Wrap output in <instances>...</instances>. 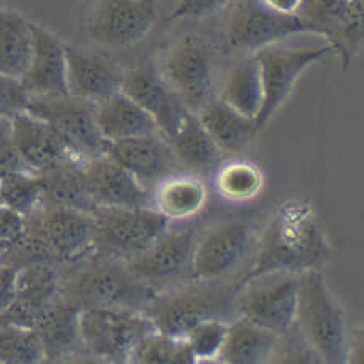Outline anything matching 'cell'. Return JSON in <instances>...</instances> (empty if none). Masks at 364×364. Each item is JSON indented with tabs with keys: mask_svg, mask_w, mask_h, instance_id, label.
<instances>
[{
	"mask_svg": "<svg viewBox=\"0 0 364 364\" xmlns=\"http://www.w3.org/2000/svg\"><path fill=\"white\" fill-rule=\"evenodd\" d=\"M93 252L129 260L171 227L153 207L138 209H97L93 213Z\"/></svg>",
	"mask_w": 364,
	"mask_h": 364,
	"instance_id": "30bf717a",
	"label": "cell"
},
{
	"mask_svg": "<svg viewBox=\"0 0 364 364\" xmlns=\"http://www.w3.org/2000/svg\"><path fill=\"white\" fill-rule=\"evenodd\" d=\"M10 244H7V242H4V241H0V259H2V257L9 252L10 250Z\"/></svg>",
	"mask_w": 364,
	"mask_h": 364,
	"instance_id": "ee69618b",
	"label": "cell"
},
{
	"mask_svg": "<svg viewBox=\"0 0 364 364\" xmlns=\"http://www.w3.org/2000/svg\"><path fill=\"white\" fill-rule=\"evenodd\" d=\"M223 154L244 151L259 134L254 119L240 114L220 98H212L198 112H194Z\"/></svg>",
	"mask_w": 364,
	"mask_h": 364,
	"instance_id": "83f0119b",
	"label": "cell"
},
{
	"mask_svg": "<svg viewBox=\"0 0 364 364\" xmlns=\"http://www.w3.org/2000/svg\"><path fill=\"white\" fill-rule=\"evenodd\" d=\"M46 361L42 343L33 328L0 321V363L36 364Z\"/></svg>",
	"mask_w": 364,
	"mask_h": 364,
	"instance_id": "e575fe53",
	"label": "cell"
},
{
	"mask_svg": "<svg viewBox=\"0 0 364 364\" xmlns=\"http://www.w3.org/2000/svg\"><path fill=\"white\" fill-rule=\"evenodd\" d=\"M223 39L231 52L254 55L297 34H313L297 15H279L259 0H230Z\"/></svg>",
	"mask_w": 364,
	"mask_h": 364,
	"instance_id": "ba28073f",
	"label": "cell"
},
{
	"mask_svg": "<svg viewBox=\"0 0 364 364\" xmlns=\"http://www.w3.org/2000/svg\"><path fill=\"white\" fill-rule=\"evenodd\" d=\"M281 337L274 332L237 316L228 324L227 338L217 363L262 364L268 363L279 347Z\"/></svg>",
	"mask_w": 364,
	"mask_h": 364,
	"instance_id": "f1b7e54d",
	"label": "cell"
},
{
	"mask_svg": "<svg viewBox=\"0 0 364 364\" xmlns=\"http://www.w3.org/2000/svg\"><path fill=\"white\" fill-rule=\"evenodd\" d=\"M60 297V267L29 263L20 268L16 296L0 321L33 328L46 310Z\"/></svg>",
	"mask_w": 364,
	"mask_h": 364,
	"instance_id": "7402d4cb",
	"label": "cell"
},
{
	"mask_svg": "<svg viewBox=\"0 0 364 364\" xmlns=\"http://www.w3.org/2000/svg\"><path fill=\"white\" fill-rule=\"evenodd\" d=\"M236 284L223 281H188L156 296L143 310L154 328L166 336L183 338L188 329L204 319L231 323L237 318L235 309Z\"/></svg>",
	"mask_w": 364,
	"mask_h": 364,
	"instance_id": "5b68a950",
	"label": "cell"
},
{
	"mask_svg": "<svg viewBox=\"0 0 364 364\" xmlns=\"http://www.w3.org/2000/svg\"><path fill=\"white\" fill-rule=\"evenodd\" d=\"M159 71L191 112H198L213 98V53L200 39L190 36L175 43L166 53Z\"/></svg>",
	"mask_w": 364,
	"mask_h": 364,
	"instance_id": "2e32d148",
	"label": "cell"
},
{
	"mask_svg": "<svg viewBox=\"0 0 364 364\" xmlns=\"http://www.w3.org/2000/svg\"><path fill=\"white\" fill-rule=\"evenodd\" d=\"M105 156L134 175L148 191H153L168 175L183 172L161 134L108 141Z\"/></svg>",
	"mask_w": 364,
	"mask_h": 364,
	"instance_id": "d6986e66",
	"label": "cell"
},
{
	"mask_svg": "<svg viewBox=\"0 0 364 364\" xmlns=\"http://www.w3.org/2000/svg\"><path fill=\"white\" fill-rule=\"evenodd\" d=\"M95 105L73 95L29 97L26 111L53 125L73 153L82 161L106 153L105 140L95 121Z\"/></svg>",
	"mask_w": 364,
	"mask_h": 364,
	"instance_id": "4fadbf2b",
	"label": "cell"
},
{
	"mask_svg": "<svg viewBox=\"0 0 364 364\" xmlns=\"http://www.w3.org/2000/svg\"><path fill=\"white\" fill-rule=\"evenodd\" d=\"M299 273L267 272L246 276L236 286V315L276 336H289L296 326Z\"/></svg>",
	"mask_w": 364,
	"mask_h": 364,
	"instance_id": "8992f818",
	"label": "cell"
},
{
	"mask_svg": "<svg viewBox=\"0 0 364 364\" xmlns=\"http://www.w3.org/2000/svg\"><path fill=\"white\" fill-rule=\"evenodd\" d=\"M43 178L41 173L29 171H14L0 175V199L2 204L23 215L43 204Z\"/></svg>",
	"mask_w": 364,
	"mask_h": 364,
	"instance_id": "836d02e7",
	"label": "cell"
},
{
	"mask_svg": "<svg viewBox=\"0 0 364 364\" xmlns=\"http://www.w3.org/2000/svg\"><path fill=\"white\" fill-rule=\"evenodd\" d=\"M14 171H28V168L16 153L10 117H0V175Z\"/></svg>",
	"mask_w": 364,
	"mask_h": 364,
	"instance_id": "ab89813d",
	"label": "cell"
},
{
	"mask_svg": "<svg viewBox=\"0 0 364 364\" xmlns=\"http://www.w3.org/2000/svg\"><path fill=\"white\" fill-rule=\"evenodd\" d=\"M198 230H171L168 227L141 252L125 260L138 279L156 294L191 281L193 250Z\"/></svg>",
	"mask_w": 364,
	"mask_h": 364,
	"instance_id": "7c38bea8",
	"label": "cell"
},
{
	"mask_svg": "<svg viewBox=\"0 0 364 364\" xmlns=\"http://www.w3.org/2000/svg\"><path fill=\"white\" fill-rule=\"evenodd\" d=\"M33 52V23L20 11L0 9V76L20 80Z\"/></svg>",
	"mask_w": 364,
	"mask_h": 364,
	"instance_id": "4dcf8cb0",
	"label": "cell"
},
{
	"mask_svg": "<svg viewBox=\"0 0 364 364\" xmlns=\"http://www.w3.org/2000/svg\"><path fill=\"white\" fill-rule=\"evenodd\" d=\"M0 205H2V199H0Z\"/></svg>",
	"mask_w": 364,
	"mask_h": 364,
	"instance_id": "f6af8a7d",
	"label": "cell"
},
{
	"mask_svg": "<svg viewBox=\"0 0 364 364\" xmlns=\"http://www.w3.org/2000/svg\"><path fill=\"white\" fill-rule=\"evenodd\" d=\"M95 222L92 213L66 207L41 205L26 215V233L0 262L65 267L93 252Z\"/></svg>",
	"mask_w": 364,
	"mask_h": 364,
	"instance_id": "3957f363",
	"label": "cell"
},
{
	"mask_svg": "<svg viewBox=\"0 0 364 364\" xmlns=\"http://www.w3.org/2000/svg\"><path fill=\"white\" fill-rule=\"evenodd\" d=\"M95 121L106 141L159 134L154 119L122 90L95 105Z\"/></svg>",
	"mask_w": 364,
	"mask_h": 364,
	"instance_id": "d4e9b609",
	"label": "cell"
},
{
	"mask_svg": "<svg viewBox=\"0 0 364 364\" xmlns=\"http://www.w3.org/2000/svg\"><path fill=\"white\" fill-rule=\"evenodd\" d=\"M218 98L240 114L255 121L263 103V85L259 61L254 55H244L228 69Z\"/></svg>",
	"mask_w": 364,
	"mask_h": 364,
	"instance_id": "f546056e",
	"label": "cell"
},
{
	"mask_svg": "<svg viewBox=\"0 0 364 364\" xmlns=\"http://www.w3.org/2000/svg\"><path fill=\"white\" fill-rule=\"evenodd\" d=\"M84 173L89 194L97 209L153 207L151 191H148L134 175L108 156L85 161Z\"/></svg>",
	"mask_w": 364,
	"mask_h": 364,
	"instance_id": "ffe728a7",
	"label": "cell"
},
{
	"mask_svg": "<svg viewBox=\"0 0 364 364\" xmlns=\"http://www.w3.org/2000/svg\"><path fill=\"white\" fill-rule=\"evenodd\" d=\"M18 265L0 262V315L7 311L16 296V281L20 273Z\"/></svg>",
	"mask_w": 364,
	"mask_h": 364,
	"instance_id": "b9f144b4",
	"label": "cell"
},
{
	"mask_svg": "<svg viewBox=\"0 0 364 364\" xmlns=\"http://www.w3.org/2000/svg\"><path fill=\"white\" fill-rule=\"evenodd\" d=\"M334 53L328 42L313 47H281L279 43L269 46L254 53L259 61L263 103L259 116L255 119L257 132H260L272 121L296 87L300 76L315 63Z\"/></svg>",
	"mask_w": 364,
	"mask_h": 364,
	"instance_id": "9c48e42d",
	"label": "cell"
},
{
	"mask_svg": "<svg viewBox=\"0 0 364 364\" xmlns=\"http://www.w3.org/2000/svg\"><path fill=\"white\" fill-rule=\"evenodd\" d=\"M332 249L316 212L304 199H289L278 205L257 237L246 276L267 272L304 273L321 269Z\"/></svg>",
	"mask_w": 364,
	"mask_h": 364,
	"instance_id": "6da1fadb",
	"label": "cell"
},
{
	"mask_svg": "<svg viewBox=\"0 0 364 364\" xmlns=\"http://www.w3.org/2000/svg\"><path fill=\"white\" fill-rule=\"evenodd\" d=\"M158 296L130 272L127 262L92 252L60 268V297L85 309L143 311Z\"/></svg>",
	"mask_w": 364,
	"mask_h": 364,
	"instance_id": "7a4b0ae2",
	"label": "cell"
},
{
	"mask_svg": "<svg viewBox=\"0 0 364 364\" xmlns=\"http://www.w3.org/2000/svg\"><path fill=\"white\" fill-rule=\"evenodd\" d=\"M84 162H68L53 171L41 173L43 186H46L43 205L66 207V209L92 213V215L97 212V205L92 200L89 188H87Z\"/></svg>",
	"mask_w": 364,
	"mask_h": 364,
	"instance_id": "1f68e13d",
	"label": "cell"
},
{
	"mask_svg": "<svg viewBox=\"0 0 364 364\" xmlns=\"http://www.w3.org/2000/svg\"><path fill=\"white\" fill-rule=\"evenodd\" d=\"M305 345L326 364H345L351 358L348 326L342 306L321 269L299 276L296 326Z\"/></svg>",
	"mask_w": 364,
	"mask_h": 364,
	"instance_id": "277c9868",
	"label": "cell"
},
{
	"mask_svg": "<svg viewBox=\"0 0 364 364\" xmlns=\"http://www.w3.org/2000/svg\"><path fill=\"white\" fill-rule=\"evenodd\" d=\"M297 16L329 43L348 73L363 43V0H302Z\"/></svg>",
	"mask_w": 364,
	"mask_h": 364,
	"instance_id": "9a60e30c",
	"label": "cell"
},
{
	"mask_svg": "<svg viewBox=\"0 0 364 364\" xmlns=\"http://www.w3.org/2000/svg\"><path fill=\"white\" fill-rule=\"evenodd\" d=\"M24 233H26V215L4 204L0 205V241L15 246L21 241Z\"/></svg>",
	"mask_w": 364,
	"mask_h": 364,
	"instance_id": "60d3db41",
	"label": "cell"
},
{
	"mask_svg": "<svg viewBox=\"0 0 364 364\" xmlns=\"http://www.w3.org/2000/svg\"><path fill=\"white\" fill-rule=\"evenodd\" d=\"M230 0H177L168 15V21L203 20L227 9Z\"/></svg>",
	"mask_w": 364,
	"mask_h": 364,
	"instance_id": "74e56055",
	"label": "cell"
},
{
	"mask_svg": "<svg viewBox=\"0 0 364 364\" xmlns=\"http://www.w3.org/2000/svg\"><path fill=\"white\" fill-rule=\"evenodd\" d=\"M227 321L204 319L188 329L185 341L196 363H217L228 332Z\"/></svg>",
	"mask_w": 364,
	"mask_h": 364,
	"instance_id": "8d00e7d4",
	"label": "cell"
},
{
	"mask_svg": "<svg viewBox=\"0 0 364 364\" xmlns=\"http://www.w3.org/2000/svg\"><path fill=\"white\" fill-rule=\"evenodd\" d=\"M10 121L16 153L28 171L46 173L68 162H84L73 153L53 125L43 119L21 111L11 116Z\"/></svg>",
	"mask_w": 364,
	"mask_h": 364,
	"instance_id": "ac0fdd59",
	"label": "cell"
},
{
	"mask_svg": "<svg viewBox=\"0 0 364 364\" xmlns=\"http://www.w3.org/2000/svg\"><path fill=\"white\" fill-rule=\"evenodd\" d=\"M80 310L58 297L34 326L46 361L61 363L87 356L79 331Z\"/></svg>",
	"mask_w": 364,
	"mask_h": 364,
	"instance_id": "cb8c5ba5",
	"label": "cell"
},
{
	"mask_svg": "<svg viewBox=\"0 0 364 364\" xmlns=\"http://www.w3.org/2000/svg\"><path fill=\"white\" fill-rule=\"evenodd\" d=\"M153 209L168 222H186L199 215L207 203V188L198 175L175 172L154 186Z\"/></svg>",
	"mask_w": 364,
	"mask_h": 364,
	"instance_id": "484cf974",
	"label": "cell"
},
{
	"mask_svg": "<svg viewBox=\"0 0 364 364\" xmlns=\"http://www.w3.org/2000/svg\"><path fill=\"white\" fill-rule=\"evenodd\" d=\"M158 16V0H93L85 31L98 46L125 48L146 39Z\"/></svg>",
	"mask_w": 364,
	"mask_h": 364,
	"instance_id": "5bb4252c",
	"label": "cell"
},
{
	"mask_svg": "<svg viewBox=\"0 0 364 364\" xmlns=\"http://www.w3.org/2000/svg\"><path fill=\"white\" fill-rule=\"evenodd\" d=\"M217 193L228 203L242 204L259 198L265 186V175L259 164L247 159H231L215 168Z\"/></svg>",
	"mask_w": 364,
	"mask_h": 364,
	"instance_id": "d6a6232c",
	"label": "cell"
},
{
	"mask_svg": "<svg viewBox=\"0 0 364 364\" xmlns=\"http://www.w3.org/2000/svg\"><path fill=\"white\" fill-rule=\"evenodd\" d=\"M175 161L183 172L207 175L220 166L223 153L207 134L194 112H190L173 135L166 138Z\"/></svg>",
	"mask_w": 364,
	"mask_h": 364,
	"instance_id": "4316f807",
	"label": "cell"
},
{
	"mask_svg": "<svg viewBox=\"0 0 364 364\" xmlns=\"http://www.w3.org/2000/svg\"><path fill=\"white\" fill-rule=\"evenodd\" d=\"M121 90L154 119L159 134L164 138L173 135L191 112L168 87L159 66L153 61L127 71L124 69Z\"/></svg>",
	"mask_w": 364,
	"mask_h": 364,
	"instance_id": "e0dca14e",
	"label": "cell"
},
{
	"mask_svg": "<svg viewBox=\"0 0 364 364\" xmlns=\"http://www.w3.org/2000/svg\"><path fill=\"white\" fill-rule=\"evenodd\" d=\"M28 102L29 95L20 80L0 76V117H11L26 111Z\"/></svg>",
	"mask_w": 364,
	"mask_h": 364,
	"instance_id": "f35d334b",
	"label": "cell"
},
{
	"mask_svg": "<svg viewBox=\"0 0 364 364\" xmlns=\"http://www.w3.org/2000/svg\"><path fill=\"white\" fill-rule=\"evenodd\" d=\"M130 363L136 364H196L185 338L154 331L138 345Z\"/></svg>",
	"mask_w": 364,
	"mask_h": 364,
	"instance_id": "d590c367",
	"label": "cell"
},
{
	"mask_svg": "<svg viewBox=\"0 0 364 364\" xmlns=\"http://www.w3.org/2000/svg\"><path fill=\"white\" fill-rule=\"evenodd\" d=\"M124 69L106 56L66 43L68 95L100 103L122 87Z\"/></svg>",
	"mask_w": 364,
	"mask_h": 364,
	"instance_id": "44dd1931",
	"label": "cell"
},
{
	"mask_svg": "<svg viewBox=\"0 0 364 364\" xmlns=\"http://www.w3.org/2000/svg\"><path fill=\"white\" fill-rule=\"evenodd\" d=\"M79 331L87 356L103 363H130L144 337L158 331L143 311L85 309L79 313Z\"/></svg>",
	"mask_w": 364,
	"mask_h": 364,
	"instance_id": "52a82bcc",
	"label": "cell"
},
{
	"mask_svg": "<svg viewBox=\"0 0 364 364\" xmlns=\"http://www.w3.org/2000/svg\"><path fill=\"white\" fill-rule=\"evenodd\" d=\"M268 10L276 11L279 15H297L302 5V0H259Z\"/></svg>",
	"mask_w": 364,
	"mask_h": 364,
	"instance_id": "7bdbcfd3",
	"label": "cell"
},
{
	"mask_svg": "<svg viewBox=\"0 0 364 364\" xmlns=\"http://www.w3.org/2000/svg\"><path fill=\"white\" fill-rule=\"evenodd\" d=\"M257 237L254 227L242 220L220 222L198 231L193 250L191 279L223 281L240 272L254 252Z\"/></svg>",
	"mask_w": 364,
	"mask_h": 364,
	"instance_id": "8fae6325",
	"label": "cell"
},
{
	"mask_svg": "<svg viewBox=\"0 0 364 364\" xmlns=\"http://www.w3.org/2000/svg\"><path fill=\"white\" fill-rule=\"evenodd\" d=\"M20 82L29 97L68 95L66 43L41 24L33 23V52Z\"/></svg>",
	"mask_w": 364,
	"mask_h": 364,
	"instance_id": "603a6c76",
	"label": "cell"
}]
</instances>
